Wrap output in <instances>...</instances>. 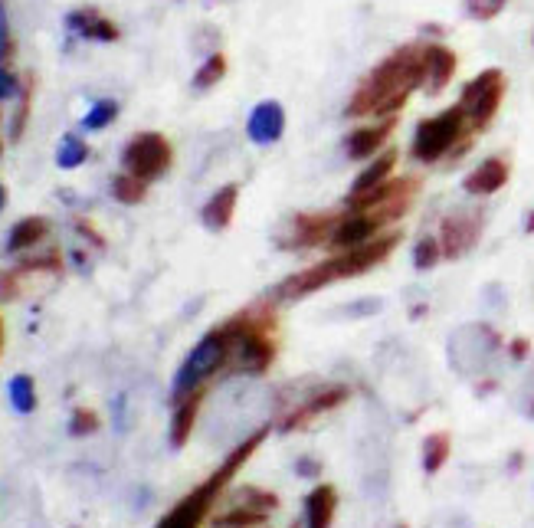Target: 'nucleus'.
<instances>
[{
    "mask_svg": "<svg viewBox=\"0 0 534 528\" xmlns=\"http://www.w3.org/2000/svg\"><path fill=\"white\" fill-rule=\"evenodd\" d=\"M417 89H423V43L397 46L358 82L344 115L348 119H367V115L394 119Z\"/></svg>",
    "mask_w": 534,
    "mask_h": 528,
    "instance_id": "nucleus-1",
    "label": "nucleus"
},
{
    "mask_svg": "<svg viewBox=\"0 0 534 528\" xmlns=\"http://www.w3.org/2000/svg\"><path fill=\"white\" fill-rule=\"evenodd\" d=\"M400 240H403L400 230H387V233H381V237H374L371 243L328 256V260L308 266V269H302V273H295L289 279H282V283L272 289V302H299L305 296H312V292H322V289L335 286V283H344V279L367 276L371 269H377L381 263H387L390 256H394Z\"/></svg>",
    "mask_w": 534,
    "mask_h": 528,
    "instance_id": "nucleus-2",
    "label": "nucleus"
},
{
    "mask_svg": "<svg viewBox=\"0 0 534 528\" xmlns=\"http://www.w3.org/2000/svg\"><path fill=\"white\" fill-rule=\"evenodd\" d=\"M236 338H240V322H236V315L227 322H220L217 328H210V332L200 338L191 348V355L184 358V365L174 374V401H181V397L194 391H204L213 374L230 368Z\"/></svg>",
    "mask_w": 534,
    "mask_h": 528,
    "instance_id": "nucleus-3",
    "label": "nucleus"
},
{
    "mask_svg": "<svg viewBox=\"0 0 534 528\" xmlns=\"http://www.w3.org/2000/svg\"><path fill=\"white\" fill-rule=\"evenodd\" d=\"M472 145H476V135L469 132L466 115H462L459 105H449V109L430 115V119L417 125L410 155L420 164H436L443 158H462Z\"/></svg>",
    "mask_w": 534,
    "mask_h": 528,
    "instance_id": "nucleus-4",
    "label": "nucleus"
},
{
    "mask_svg": "<svg viewBox=\"0 0 534 528\" xmlns=\"http://www.w3.org/2000/svg\"><path fill=\"white\" fill-rule=\"evenodd\" d=\"M505 92H508V79L502 69H482L476 79H469L466 86H462V96H459V109L466 115V125L472 135H482L485 128L495 122L498 109H502L505 102Z\"/></svg>",
    "mask_w": 534,
    "mask_h": 528,
    "instance_id": "nucleus-5",
    "label": "nucleus"
},
{
    "mask_svg": "<svg viewBox=\"0 0 534 528\" xmlns=\"http://www.w3.org/2000/svg\"><path fill=\"white\" fill-rule=\"evenodd\" d=\"M417 194H420L417 178H390L384 187H377V191L358 197V201H344V207L358 210V214H371L377 224L387 230L390 224H397L400 217L410 214Z\"/></svg>",
    "mask_w": 534,
    "mask_h": 528,
    "instance_id": "nucleus-6",
    "label": "nucleus"
},
{
    "mask_svg": "<svg viewBox=\"0 0 534 528\" xmlns=\"http://www.w3.org/2000/svg\"><path fill=\"white\" fill-rule=\"evenodd\" d=\"M171 161H174V148L161 132H141L122 151L125 174H132V178L145 181V184L164 178L171 168Z\"/></svg>",
    "mask_w": 534,
    "mask_h": 528,
    "instance_id": "nucleus-7",
    "label": "nucleus"
},
{
    "mask_svg": "<svg viewBox=\"0 0 534 528\" xmlns=\"http://www.w3.org/2000/svg\"><path fill=\"white\" fill-rule=\"evenodd\" d=\"M485 233V210H453L439 224V246L443 260H462L479 246Z\"/></svg>",
    "mask_w": 534,
    "mask_h": 528,
    "instance_id": "nucleus-8",
    "label": "nucleus"
},
{
    "mask_svg": "<svg viewBox=\"0 0 534 528\" xmlns=\"http://www.w3.org/2000/svg\"><path fill=\"white\" fill-rule=\"evenodd\" d=\"M351 401V387L348 384H328V387H318L305 397V401L292 404L289 414H282L279 420V433H299L305 427H312L315 420H322L331 410H338L341 404Z\"/></svg>",
    "mask_w": 534,
    "mask_h": 528,
    "instance_id": "nucleus-9",
    "label": "nucleus"
},
{
    "mask_svg": "<svg viewBox=\"0 0 534 528\" xmlns=\"http://www.w3.org/2000/svg\"><path fill=\"white\" fill-rule=\"evenodd\" d=\"M341 214L331 210H318V214H295L289 217V224L279 233L282 250H315V246H328L331 233L338 227Z\"/></svg>",
    "mask_w": 534,
    "mask_h": 528,
    "instance_id": "nucleus-10",
    "label": "nucleus"
},
{
    "mask_svg": "<svg viewBox=\"0 0 534 528\" xmlns=\"http://www.w3.org/2000/svg\"><path fill=\"white\" fill-rule=\"evenodd\" d=\"M459 69V56L446 43H423V89L426 96H439Z\"/></svg>",
    "mask_w": 534,
    "mask_h": 528,
    "instance_id": "nucleus-11",
    "label": "nucleus"
},
{
    "mask_svg": "<svg viewBox=\"0 0 534 528\" xmlns=\"http://www.w3.org/2000/svg\"><path fill=\"white\" fill-rule=\"evenodd\" d=\"M282 132H286V109L276 99L259 102L246 119V135L256 145H276Z\"/></svg>",
    "mask_w": 534,
    "mask_h": 528,
    "instance_id": "nucleus-12",
    "label": "nucleus"
},
{
    "mask_svg": "<svg viewBox=\"0 0 534 528\" xmlns=\"http://www.w3.org/2000/svg\"><path fill=\"white\" fill-rule=\"evenodd\" d=\"M397 128V115L394 119H381L374 125H364L358 128V132H351L348 138H344V155H348L351 161H367V158H377L387 145V138L394 135Z\"/></svg>",
    "mask_w": 534,
    "mask_h": 528,
    "instance_id": "nucleus-13",
    "label": "nucleus"
},
{
    "mask_svg": "<svg viewBox=\"0 0 534 528\" xmlns=\"http://www.w3.org/2000/svg\"><path fill=\"white\" fill-rule=\"evenodd\" d=\"M508 178H512V164H508V158L492 155V158H485L479 168H472L466 174L462 191L472 194V197H492L508 184Z\"/></svg>",
    "mask_w": 534,
    "mask_h": 528,
    "instance_id": "nucleus-14",
    "label": "nucleus"
},
{
    "mask_svg": "<svg viewBox=\"0 0 534 528\" xmlns=\"http://www.w3.org/2000/svg\"><path fill=\"white\" fill-rule=\"evenodd\" d=\"M394 168H397V151H394V148L381 151V155H377V158L358 174V178H354L351 191H348V197H344V201H358V197L377 191V187H384L390 178H394Z\"/></svg>",
    "mask_w": 534,
    "mask_h": 528,
    "instance_id": "nucleus-15",
    "label": "nucleus"
},
{
    "mask_svg": "<svg viewBox=\"0 0 534 528\" xmlns=\"http://www.w3.org/2000/svg\"><path fill=\"white\" fill-rule=\"evenodd\" d=\"M338 515V489L331 483H318L305 496V528H331Z\"/></svg>",
    "mask_w": 534,
    "mask_h": 528,
    "instance_id": "nucleus-16",
    "label": "nucleus"
},
{
    "mask_svg": "<svg viewBox=\"0 0 534 528\" xmlns=\"http://www.w3.org/2000/svg\"><path fill=\"white\" fill-rule=\"evenodd\" d=\"M236 201H240V187H236V184L220 187V191L204 204V210H200V220H204V227L213 230V233L227 230V227L233 224Z\"/></svg>",
    "mask_w": 534,
    "mask_h": 528,
    "instance_id": "nucleus-17",
    "label": "nucleus"
},
{
    "mask_svg": "<svg viewBox=\"0 0 534 528\" xmlns=\"http://www.w3.org/2000/svg\"><path fill=\"white\" fill-rule=\"evenodd\" d=\"M66 27L79 33L82 40H99V43H115L118 40V27L109 20V17H102L99 10H73V14L66 17Z\"/></svg>",
    "mask_w": 534,
    "mask_h": 528,
    "instance_id": "nucleus-18",
    "label": "nucleus"
},
{
    "mask_svg": "<svg viewBox=\"0 0 534 528\" xmlns=\"http://www.w3.org/2000/svg\"><path fill=\"white\" fill-rule=\"evenodd\" d=\"M200 404H204V391H194L181 397V401L174 404V417H171V447L181 450L187 440H191L194 424H197V414H200Z\"/></svg>",
    "mask_w": 534,
    "mask_h": 528,
    "instance_id": "nucleus-19",
    "label": "nucleus"
},
{
    "mask_svg": "<svg viewBox=\"0 0 534 528\" xmlns=\"http://www.w3.org/2000/svg\"><path fill=\"white\" fill-rule=\"evenodd\" d=\"M50 233V224H46L43 217H23L20 224L7 233V253H20V250H30V246L43 243V237Z\"/></svg>",
    "mask_w": 534,
    "mask_h": 528,
    "instance_id": "nucleus-20",
    "label": "nucleus"
},
{
    "mask_svg": "<svg viewBox=\"0 0 534 528\" xmlns=\"http://www.w3.org/2000/svg\"><path fill=\"white\" fill-rule=\"evenodd\" d=\"M449 453H453V437L446 430H436L423 440V473L436 476L439 469L449 463Z\"/></svg>",
    "mask_w": 534,
    "mask_h": 528,
    "instance_id": "nucleus-21",
    "label": "nucleus"
},
{
    "mask_svg": "<svg viewBox=\"0 0 534 528\" xmlns=\"http://www.w3.org/2000/svg\"><path fill=\"white\" fill-rule=\"evenodd\" d=\"M7 394H10V404H14L17 414H33V410H37V387H33L30 374H17V378H10Z\"/></svg>",
    "mask_w": 534,
    "mask_h": 528,
    "instance_id": "nucleus-22",
    "label": "nucleus"
},
{
    "mask_svg": "<svg viewBox=\"0 0 534 528\" xmlns=\"http://www.w3.org/2000/svg\"><path fill=\"white\" fill-rule=\"evenodd\" d=\"M233 506H243V509H256V512L272 515V512L279 509V496H276V492H269V489L249 486V489H240V492H236Z\"/></svg>",
    "mask_w": 534,
    "mask_h": 528,
    "instance_id": "nucleus-23",
    "label": "nucleus"
},
{
    "mask_svg": "<svg viewBox=\"0 0 534 528\" xmlns=\"http://www.w3.org/2000/svg\"><path fill=\"white\" fill-rule=\"evenodd\" d=\"M439 263H443V246H439V237L426 233V237H420L417 246H413V266H417L420 273H430Z\"/></svg>",
    "mask_w": 534,
    "mask_h": 528,
    "instance_id": "nucleus-24",
    "label": "nucleus"
},
{
    "mask_svg": "<svg viewBox=\"0 0 534 528\" xmlns=\"http://www.w3.org/2000/svg\"><path fill=\"white\" fill-rule=\"evenodd\" d=\"M89 158V145L82 142L79 135H66L63 142H59V148H56V164L63 171H73V168H79L82 161Z\"/></svg>",
    "mask_w": 534,
    "mask_h": 528,
    "instance_id": "nucleus-25",
    "label": "nucleus"
},
{
    "mask_svg": "<svg viewBox=\"0 0 534 528\" xmlns=\"http://www.w3.org/2000/svg\"><path fill=\"white\" fill-rule=\"evenodd\" d=\"M223 76H227V56H223V53H213V56H207V63H200V69L194 73V89H197V92L213 89Z\"/></svg>",
    "mask_w": 534,
    "mask_h": 528,
    "instance_id": "nucleus-26",
    "label": "nucleus"
},
{
    "mask_svg": "<svg viewBox=\"0 0 534 528\" xmlns=\"http://www.w3.org/2000/svg\"><path fill=\"white\" fill-rule=\"evenodd\" d=\"M148 194V184L132 178V174H118V178H112V197L118 204H141Z\"/></svg>",
    "mask_w": 534,
    "mask_h": 528,
    "instance_id": "nucleus-27",
    "label": "nucleus"
},
{
    "mask_svg": "<svg viewBox=\"0 0 534 528\" xmlns=\"http://www.w3.org/2000/svg\"><path fill=\"white\" fill-rule=\"evenodd\" d=\"M118 115V102L115 99H99L92 109L86 112V119H82V128H89V132H99V128L112 125Z\"/></svg>",
    "mask_w": 534,
    "mask_h": 528,
    "instance_id": "nucleus-28",
    "label": "nucleus"
},
{
    "mask_svg": "<svg viewBox=\"0 0 534 528\" xmlns=\"http://www.w3.org/2000/svg\"><path fill=\"white\" fill-rule=\"evenodd\" d=\"M505 7H508V0H466V14L479 23L495 20Z\"/></svg>",
    "mask_w": 534,
    "mask_h": 528,
    "instance_id": "nucleus-29",
    "label": "nucleus"
},
{
    "mask_svg": "<svg viewBox=\"0 0 534 528\" xmlns=\"http://www.w3.org/2000/svg\"><path fill=\"white\" fill-rule=\"evenodd\" d=\"M96 430H99L96 410L76 407V410H73V420H69V433H73V437H89V433H96Z\"/></svg>",
    "mask_w": 534,
    "mask_h": 528,
    "instance_id": "nucleus-30",
    "label": "nucleus"
},
{
    "mask_svg": "<svg viewBox=\"0 0 534 528\" xmlns=\"http://www.w3.org/2000/svg\"><path fill=\"white\" fill-rule=\"evenodd\" d=\"M10 50H14V43H10V23H7V10H4V0H0V63L7 60Z\"/></svg>",
    "mask_w": 534,
    "mask_h": 528,
    "instance_id": "nucleus-31",
    "label": "nucleus"
},
{
    "mask_svg": "<svg viewBox=\"0 0 534 528\" xmlns=\"http://www.w3.org/2000/svg\"><path fill=\"white\" fill-rule=\"evenodd\" d=\"M528 351H531V338H512L508 342V355H512V361H525L528 358Z\"/></svg>",
    "mask_w": 534,
    "mask_h": 528,
    "instance_id": "nucleus-32",
    "label": "nucleus"
},
{
    "mask_svg": "<svg viewBox=\"0 0 534 528\" xmlns=\"http://www.w3.org/2000/svg\"><path fill=\"white\" fill-rule=\"evenodd\" d=\"M17 96V79L7 73L4 66H0V102L4 99H14Z\"/></svg>",
    "mask_w": 534,
    "mask_h": 528,
    "instance_id": "nucleus-33",
    "label": "nucleus"
},
{
    "mask_svg": "<svg viewBox=\"0 0 534 528\" xmlns=\"http://www.w3.org/2000/svg\"><path fill=\"white\" fill-rule=\"evenodd\" d=\"M525 233H534V210H531L528 220H525Z\"/></svg>",
    "mask_w": 534,
    "mask_h": 528,
    "instance_id": "nucleus-34",
    "label": "nucleus"
},
{
    "mask_svg": "<svg viewBox=\"0 0 534 528\" xmlns=\"http://www.w3.org/2000/svg\"><path fill=\"white\" fill-rule=\"evenodd\" d=\"M4 204H7V191H4V184H0V210H4Z\"/></svg>",
    "mask_w": 534,
    "mask_h": 528,
    "instance_id": "nucleus-35",
    "label": "nucleus"
},
{
    "mask_svg": "<svg viewBox=\"0 0 534 528\" xmlns=\"http://www.w3.org/2000/svg\"><path fill=\"white\" fill-rule=\"evenodd\" d=\"M528 417L534 420V397H531V401H528Z\"/></svg>",
    "mask_w": 534,
    "mask_h": 528,
    "instance_id": "nucleus-36",
    "label": "nucleus"
},
{
    "mask_svg": "<svg viewBox=\"0 0 534 528\" xmlns=\"http://www.w3.org/2000/svg\"><path fill=\"white\" fill-rule=\"evenodd\" d=\"M0 348H4V325H0Z\"/></svg>",
    "mask_w": 534,
    "mask_h": 528,
    "instance_id": "nucleus-37",
    "label": "nucleus"
},
{
    "mask_svg": "<svg viewBox=\"0 0 534 528\" xmlns=\"http://www.w3.org/2000/svg\"><path fill=\"white\" fill-rule=\"evenodd\" d=\"M397 528H410V525H403V522H400V525H397Z\"/></svg>",
    "mask_w": 534,
    "mask_h": 528,
    "instance_id": "nucleus-38",
    "label": "nucleus"
}]
</instances>
